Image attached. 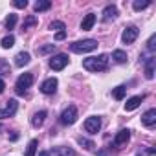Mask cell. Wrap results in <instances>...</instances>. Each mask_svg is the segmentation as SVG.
<instances>
[{"instance_id": "23", "label": "cell", "mask_w": 156, "mask_h": 156, "mask_svg": "<svg viewBox=\"0 0 156 156\" xmlns=\"http://www.w3.org/2000/svg\"><path fill=\"white\" fill-rule=\"evenodd\" d=\"M9 73H11V66H9V62H8L6 59L0 57V75H9Z\"/></svg>"}, {"instance_id": "4", "label": "cell", "mask_w": 156, "mask_h": 156, "mask_svg": "<svg viewBox=\"0 0 156 156\" xmlns=\"http://www.w3.org/2000/svg\"><path fill=\"white\" fill-rule=\"evenodd\" d=\"M77 107L75 105H70V107H66L64 110H62V114H61V123L62 125H73L75 121H77Z\"/></svg>"}, {"instance_id": "31", "label": "cell", "mask_w": 156, "mask_h": 156, "mask_svg": "<svg viewBox=\"0 0 156 156\" xmlns=\"http://www.w3.org/2000/svg\"><path fill=\"white\" fill-rule=\"evenodd\" d=\"M13 6H15V8H19V9H24V8L28 6V0H15Z\"/></svg>"}, {"instance_id": "25", "label": "cell", "mask_w": 156, "mask_h": 156, "mask_svg": "<svg viewBox=\"0 0 156 156\" xmlns=\"http://www.w3.org/2000/svg\"><path fill=\"white\" fill-rule=\"evenodd\" d=\"M15 46V37L9 33V35H6L4 39H2V48L4 50H9V48H13Z\"/></svg>"}, {"instance_id": "34", "label": "cell", "mask_w": 156, "mask_h": 156, "mask_svg": "<svg viewBox=\"0 0 156 156\" xmlns=\"http://www.w3.org/2000/svg\"><path fill=\"white\" fill-rule=\"evenodd\" d=\"M4 88H6V83H4V79H2V77H0V94L4 92Z\"/></svg>"}, {"instance_id": "33", "label": "cell", "mask_w": 156, "mask_h": 156, "mask_svg": "<svg viewBox=\"0 0 156 156\" xmlns=\"http://www.w3.org/2000/svg\"><path fill=\"white\" fill-rule=\"evenodd\" d=\"M66 39V31H59L55 33V41H64Z\"/></svg>"}, {"instance_id": "10", "label": "cell", "mask_w": 156, "mask_h": 156, "mask_svg": "<svg viewBox=\"0 0 156 156\" xmlns=\"http://www.w3.org/2000/svg\"><path fill=\"white\" fill-rule=\"evenodd\" d=\"M57 85H59V81L55 79V77H48V79L42 81V85H41V92L46 94V96L55 94V92H57Z\"/></svg>"}, {"instance_id": "14", "label": "cell", "mask_w": 156, "mask_h": 156, "mask_svg": "<svg viewBox=\"0 0 156 156\" xmlns=\"http://www.w3.org/2000/svg\"><path fill=\"white\" fill-rule=\"evenodd\" d=\"M30 61H31V55H30L28 51H20V53H17V57H15V66L22 68V66L30 64Z\"/></svg>"}, {"instance_id": "17", "label": "cell", "mask_w": 156, "mask_h": 156, "mask_svg": "<svg viewBox=\"0 0 156 156\" xmlns=\"http://www.w3.org/2000/svg\"><path fill=\"white\" fill-rule=\"evenodd\" d=\"M154 64H156V59L149 57L145 62V77L147 79H154Z\"/></svg>"}, {"instance_id": "19", "label": "cell", "mask_w": 156, "mask_h": 156, "mask_svg": "<svg viewBox=\"0 0 156 156\" xmlns=\"http://www.w3.org/2000/svg\"><path fill=\"white\" fill-rule=\"evenodd\" d=\"M57 156H79L73 149H70V147H57L55 151H53Z\"/></svg>"}, {"instance_id": "6", "label": "cell", "mask_w": 156, "mask_h": 156, "mask_svg": "<svg viewBox=\"0 0 156 156\" xmlns=\"http://www.w3.org/2000/svg\"><path fill=\"white\" fill-rule=\"evenodd\" d=\"M17 110H19V103H17V99H9V101H6V107H4V108H0V119H6V118L15 116Z\"/></svg>"}, {"instance_id": "5", "label": "cell", "mask_w": 156, "mask_h": 156, "mask_svg": "<svg viewBox=\"0 0 156 156\" xmlns=\"http://www.w3.org/2000/svg\"><path fill=\"white\" fill-rule=\"evenodd\" d=\"M68 62H70V59H68L66 53H57V55H53V57L50 59V68L55 70V72H61Z\"/></svg>"}, {"instance_id": "21", "label": "cell", "mask_w": 156, "mask_h": 156, "mask_svg": "<svg viewBox=\"0 0 156 156\" xmlns=\"http://www.w3.org/2000/svg\"><path fill=\"white\" fill-rule=\"evenodd\" d=\"M17 20H19V17H17L15 13H9V15L6 17V22H4L6 30H13V28L17 26Z\"/></svg>"}, {"instance_id": "27", "label": "cell", "mask_w": 156, "mask_h": 156, "mask_svg": "<svg viewBox=\"0 0 156 156\" xmlns=\"http://www.w3.org/2000/svg\"><path fill=\"white\" fill-rule=\"evenodd\" d=\"M125 92H127V87H123V85H119V87H116L114 90H112V96L116 98V99H123L125 98Z\"/></svg>"}, {"instance_id": "30", "label": "cell", "mask_w": 156, "mask_h": 156, "mask_svg": "<svg viewBox=\"0 0 156 156\" xmlns=\"http://www.w3.org/2000/svg\"><path fill=\"white\" fill-rule=\"evenodd\" d=\"M77 143L83 145V147H85V149H88V151L96 147V145H94V141H90V140H87V138H83V136H81V138H77Z\"/></svg>"}, {"instance_id": "15", "label": "cell", "mask_w": 156, "mask_h": 156, "mask_svg": "<svg viewBox=\"0 0 156 156\" xmlns=\"http://www.w3.org/2000/svg\"><path fill=\"white\" fill-rule=\"evenodd\" d=\"M116 17H118V8H116V6L110 4V6H107V8L103 9V20H105V22L114 20Z\"/></svg>"}, {"instance_id": "11", "label": "cell", "mask_w": 156, "mask_h": 156, "mask_svg": "<svg viewBox=\"0 0 156 156\" xmlns=\"http://www.w3.org/2000/svg\"><path fill=\"white\" fill-rule=\"evenodd\" d=\"M141 123L145 125V127H154L156 125V108H149L143 116H141Z\"/></svg>"}, {"instance_id": "20", "label": "cell", "mask_w": 156, "mask_h": 156, "mask_svg": "<svg viewBox=\"0 0 156 156\" xmlns=\"http://www.w3.org/2000/svg\"><path fill=\"white\" fill-rule=\"evenodd\" d=\"M37 24H39L37 17H35V15H30V17L24 19V22H22V30L26 31V30H30V28H33V26H37Z\"/></svg>"}, {"instance_id": "18", "label": "cell", "mask_w": 156, "mask_h": 156, "mask_svg": "<svg viewBox=\"0 0 156 156\" xmlns=\"http://www.w3.org/2000/svg\"><path fill=\"white\" fill-rule=\"evenodd\" d=\"M51 8V2L50 0H37V2L33 4V9L37 11V13H41V11H48Z\"/></svg>"}, {"instance_id": "36", "label": "cell", "mask_w": 156, "mask_h": 156, "mask_svg": "<svg viewBox=\"0 0 156 156\" xmlns=\"http://www.w3.org/2000/svg\"><path fill=\"white\" fill-rule=\"evenodd\" d=\"M39 156H50V152L48 151H42V152H39Z\"/></svg>"}, {"instance_id": "3", "label": "cell", "mask_w": 156, "mask_h": 156, "mask_svg": "<svg viewBox=\"0 0 156 156\" xmlns=\"http://www.w3.org/2000/svg\"><path fill=\"white\" fill-rule=\"evenodd\" d=\"M31 85H33V73H22L15 83V92L19 96H24L28 88H31Z\"/></svg>"}, {"instance_id": "26", "label": "cell", "mask_w": 156, "mask_h": 156, "mask_svg": "<svg viewBox=\"0 0 156 156\" xmlns=\"http://www.w3.org/2000/svg\"><path fill=\"white\" fill-rule=\"evenodd\" d=\"M51 51H55V44H44V46L37 48V55H46V53H51Z\"/></svg>"}, {"instance_id": "35", "label": "cell", "mask_w": 156, "mask_h": 156, "mask_svg": "<svg viewBox=\"0 0 156 156\" xmlns=\"http://www.w3.org/2000/svg\"><path fill=\"white\" fill-rule=\"evenodd\" d=\"M11 140H13V141H17V140H19V134H17V132H15V134H11Z\"/></svg>"}, {"instance_id": "32", "label": "cell", "mask_w": 156, "mask_h": 156, "mask_svg": "<svg viewBox=\"0 0 156 156\" xmlns=\"http://www.w3.org/2000/svg\"><path fill=\"white\" fill-rule=\"evenodd\" d=\"M154 41H156V35H151V39H149V42H147V48H149L151 51H154V48H156Z\"/></svg>"}, {"instance_id": "12", "label": "cell", "mask_w": 156, "mask_h": 156, "mask_svg": "<svg viewBox=\"0 0 156 156\" xmlns=\"http://www.w3.org/2000/svg\"><path fill=\"white\" fill-rule=\"evenodd\" d=\"M145 99V96L141 94V96H134V98H130V99H127V103H125V110L127 112H132V110H136L140 105H141V101Z\"/></svg>"}, {"instance_id": "16", "label": "cell", "mask_w": 156, "mask_h": 156, "mask_svg": "<svg viewBox=\"0 0 156 156\" xmlns=\"http://www.w3.org/2000/svg\"><path fill=\"white\" fill-rule=\"evenodd\" d=\"M94 24H96V15H94V13H88V15L83 19V22H81V30H83V31H88V30L94 28Z\"/></svg>"}, {"instance_id": "7", "label": "cell", "mask_w": 156, "mask_h": 156, "mask_svg": "<svg viewBox=\"0 0 156 156\" xmlns=\"http://www.w3.org/2000/svg\"><path fill=\"white\" fill-rule=\"evenodd\" d=\"M85 130L88 134H98L101 130V118L99 116H92L85 121Z\"/></svg>"}, {"instance_id": "8", "label": "cell", "mask_w": 156, "mask_h": 156, "mask_svg": "<svg viewBox=\"0 0 156 156\" xmlns=\"http://www.w3.org/2000/svg\"><path fill=\"white\" fill-rule=\"evenodd\" d=\"M138 35H140V30H138L136 26H127V28L123 30L121 41H123L125 44H132V42L138 39Z\"/></svg>"}, {"instance_id": "1", "label": "cell", "mask_w": 156, "mask_h": 156, "mask_svg": "<svg viewBox=\"0 0 156 156\" xmlns=\"http://www.w3.org/2000/svg\"><path fill=\"white\" fill-rule=\"evenodd\" d=\"M108 61L110 59L105 53H101L98 57H87V59H83V68L88 72H103L108 68Z\"/></svg>"}, {"instance_id": "9", "label": "cell", "mask_w": 156, "mask_h": 156, "mask_svg": "<svg viewBox=\"0 0 156 156\" xmlns=\"http://www.w3.org/2000/svg\"><path fill=\"white\" fill-rule=\"evenodd\" d=\"M129 140H130V130H129V129H121V130L116 134V138H114L112 145H114V149H121Z\"/></svg>"}, {"instance_id": "28", "label": "cell", "mask_w": 156, "mask_h": 156, "mask_svg": "<svg viewBox=\"0 0 156 156\" xmlns=\"http://www.w3.org/2000/svg\"><path fill=\"white\" fill-rule=\"evenodd\" d=\"M37 145H39V141H37V140H31V141L28 143V147H26V154H24V156H35Z\"/></svg>"}, {"instance_id": "2", "label": "cell", "mask_w": 156, "mask_h": 156, "mask_svg": "<svg viewBox=\"0 0 156 156\" xmlns=\"http://www.w3.org/2000/svg\"><path fill=\"white\" fill-rule=\"evenodd\" d=\"M98 41L96 39H85V41H75L70 44V50L73 53H88V51H94L98 50Z\"/></svg>"}, {"instance_id": "13", "label": "cell", "mask_w": 156, "mask_h": 156, "mask_svg": "<svg viewBox=\"0 0 156 156\" xmlns=\"http://www.w3.org/2000/svg\"><path fill=\"white\" fill-rule=\"evenodd\" d=\"M46 110H39V112H35L33 114V118H31V125L35 127V129H41L42 125H44V119H46Z\"/></svg>"}, {"instance_id": "22", "label": "cell", "mask_w": 156, "mask_h": 156, "mask_svg": "<svg viewBox=\"0 0 156 156\" xmlns=\"http://www.w3.org/2000/svg\"><path fill=\"white\" fill-rule=\"evenodd\" d=\"M112 59H114L116 62L123 64V62H127V53H125L123 50H114V51H112Z\"/></svg>"}, {"instance_id": "24", "label": "cell", "mask_w": 156, "mask_h": 156, "mask_svg": "<svg viewBox=\"0 0 156 156\" xmlns=\"http://www.w3.org/2000/svg\"><path fill=\"white\" fill-rule=\"evenodd\" d=\"M151 6V0H134L132 2V8H134V11H141V9H145V8H149Z\"/></svg>"}, {"instance_id": "29", "label": "cell", "mask_w": 156, "mask_h": 156, "mask_svg": "<svg viewBox=\"0 0 156 156\" xmlns=\"http://www.w3.org/2000/svg\"><path fill=\"white\" fill-rule=\"evenodd\" d=\"M50 30L59 33V31H64V30H66V26H64V22H61V20H53V22L50 24Z\"/></svg>"}]
</instances>
